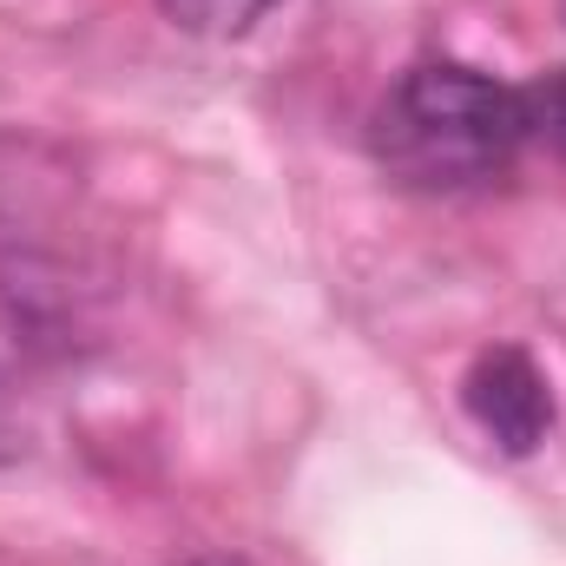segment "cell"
I'll return each mask as SVG.
<instances>
[{
	"instance_id": "3",
	"label": "cell",
	"mask_w": 566,
	"mask_h": 566,
	"mask_svg": "<svg viewBox=\"0 0 566 566\" xmlns=\"http://www.w3.org/2000/svg\"><path fill=\"white\" fill-rule=\"evenodd\" d=\"M171 27H185V33H198V40H238V33H251L271 7L283 0H151Z\"/></svg>"
},
{
	"instance_id": "1",
	"label": "cell",
	"mask_w": 566,
	"mask_h": 566,
	"mask_svg": "<svg viewBox=\"0 0 566 566\" xmlns=\"http://www.w3.org/2000/svg\"><path fill=\"white\" fill-rule=\"evenodd\" d=\"M521 151H527L521 86L461 60L409 66L369 113V158L409 191L494 185L514 171Z\"/></svg>"
},
{
	"instance_id": "4",
	"label": "cell",
	"mask_w": 566,
	"mask_h": 566,
	"mask_svg": "<svg viewBox=\"0 0 566 566\" xmlns=\"http://www.w3.org/2000/svg\"><path fill=\"white\" fill-rule=\"evenodd\" d=\"M521 113H527V145L566 158V66H547L521 86Z\"/></svg>"
},
{
	"instance_id": "5",
	"label": "cell",
	"mask_w": 566,
	"mask_h": 566,
	"mask_svg": "<svg viewBox=\"0 0 566 566\" xmlns=\"http://www.w3.org/2000/svg\"><path fill=\"white\" fill-rule=\"evenodd\" d=\"M185 566H251L244 554H198V560H185Z\"/></svg>"
},
{
	"instance_id": "2",
	"label": "cell",
	"mask_w": 566,
	"mask_h": 566,
	"mask_svg": "<svg viewBox=\"0 0 566 566\" xmlns=\"http://www.w3.org/2000/svg\"><path fill=\"white\" fill-rule=\"evenodd\" d=\"M461 402H468L474 428L501 454H534L547 441V428H554V382H547V369L521 343L481 349L468 382H461Z\"/></svg>"
}]
</instances>
